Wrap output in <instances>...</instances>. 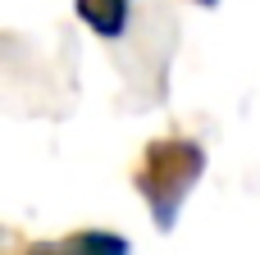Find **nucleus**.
<instances>
[{"mask_svg":"<svg viewBox=\"0 0 260 255\" xmlns=\"http://www.w3.org/2000/svg\"><path fill=\"white\" fill-rule=\"evenodd\" d=\"M206 5H210V0H206Z\"/></svg>","mask_w":260,"mask_h":255,"instance_id":"obj_4","label":"nucleus"},{"mask_svg":"<svg viewBox=\"0 0 260 255\" xmlns=\"http://www.w3.org/2000/svg\"><path fill=\"white\" fill-rule=\"evenodd\" d=\"M73 255H128V242L114 237V233H78L69 242Z\"/></svg>","mask_w":260,"mask_h":255,"instance_id":"obj_3","label":"nucleus"},{"mask_svg":"<svg viewBox=\"0 0 260 255\" xmlns=\"http://www.w3.org/2000/svg\"><path fill=\"white\" fill-rule=\"evenodd\" d=\"M78 14L91 32L101 37H119L128 23V0H78Z\"/></svg>","mask_w":260,"mask_h":255,"instance_id":"obj_2","label":"nucleus"},{"mask_svg":"<svg viewBox=\"0 0 260 255\" xmlns=\"http://www.w3.org/2000/svg\"><path fill=\"white\" fill-rule=\"evenodd\" d=\"M201 173H206V151L192 137H165V141L146 146L142 169H137V192L151 205L160 228H174V219H178V210L192 196Z\"/></svg>","mask_w":260,"mask_h":255,"instance_id":"obj_1","label":"nucleus"}]
</instances>
